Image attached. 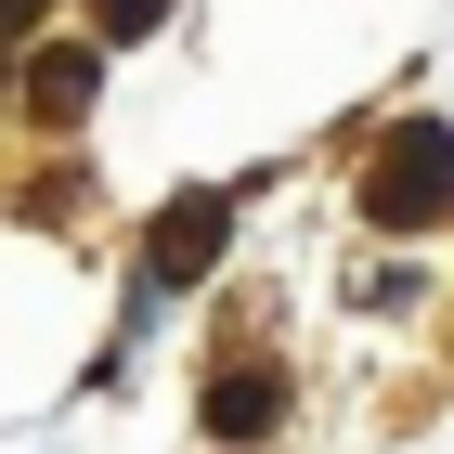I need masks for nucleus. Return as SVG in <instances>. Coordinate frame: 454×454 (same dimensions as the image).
Instances as JSON below:
<instances>
[{
    "instance_id": "obj_3",
    "label": "nucleus",
    "mask_w": 454,
    "mask_h": 454,
    "mask_svg": "<svg viewBox=\"0 0 454 454\" xmlns=\"http://www.w3.org/2000/svg\"><path fill=\"white\" fill-rule=\"evenodd\" d=\"M273 416H286V377H273V364H247V377L208 389V442H260Z\"/></svg>"
},
{
    "instance_id": "obj_6",
    "label": "nucleus",
    "mask_w": 454,
    "mask_h": 454,
    "mask_svg": "<svg viewBox=\"0 0 454 454\" xmlns=\"http://www.w3.org/2000/svg\"><path fill=\"white\" fill-rule=\"evenodd\" d=\"M27 13H39V0H0V39H13V27H27Z\"/></svg>"
},
{
    "instance_id": "obj_5",
    "label": "nucleus",
    "mask_w": 454,
    "mask_h": 454,
    "mask_svg": "<svg viewBox=\"0 0 454 454\" xmlns=\"http://www.w3.org/2000/svg\"><path fill=\"white\" fill-rule=\"evenodd\" d=\"M91 27H105V39H143V27H169V0H91Z\"/></svg>"
},
{
    "instance_id": "obj_1",
    "label": "nucleus",
    "mask_w": 454,
    "mask_h": 454,
    "mask_svg": "<svg viewBox=\"0 0 454 454\" xmlns=\"http://www.w3.org/2000/svg\"><path fill=\"white\" fill-rule=\"evenodd\" d=\"M364 221L377 234H428V221H454V130H389L377 169H364Z\"/></svg>"
},
{
    "instance_id": "obj_4",
    "label": "nucleus",
    "mask_w": 454,
    "mask_h": 454,
    "mask_svg": "<svg viewBox=\"0 0 454 454\" xmlns=\"http://www.w3.org/2000/svg\"><path fill=\"white\" fill-rule=\"evenodd\" d=\"M27 105L39 117H78V105H91V52H39V66H27Z\"/></svg>"
},
{
    "instance_id": "obj_2",
    "label": "nucleus",
    "mask_w": 454,
    "mask_h": 454,
    "mask_svg": "<svg viewBox=\"0 0 454 454\" xmlns=\"http://www.w3.org/2000/svg\"><path fill=\"white\" fill-rule=\"evenodd\" d=\"M221 234H234V208H221V195H169V208H156V234H143V273L156 286H195L221 260Z\"/></svg>"
}]
</instances>
